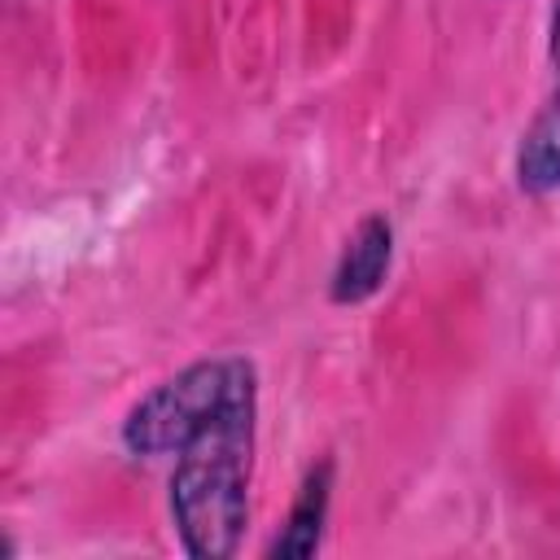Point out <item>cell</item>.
<instances>
[{
    "label": "cell",
    "mask_w": 560,
    "mask_h": 560,
    "mask_svg": "<svg viewBox=\"0 0 560 560\" xmlns=\"http://www.w3.org/2000/svg\"><path fill=\"white\" fill-rule=\"evenodd\" d=\"M249 451H254V398L223 411L197 433L171 472V516L179 542L197 560H228L249 516Z\"/></svg>",
    "instance_id": "obj_1"
},
{
    "label": "cell",
    "mask_w": 560,
    "mask_h": 560,
    "mask_svg": "<svg viewBox=\"0 0 560 560\" xmlns=\"http://www.w3.org/2000/svg\"><path fill=\"white\" fill-rule=\"evenodd\" d=\"M245 398H254V368L245 359H201L131 407L122 442L136 455H179Z\"/></svg>",
    "instance_id": "obj_2"
},
{
    "label": "cell",
    "mask_w": 560,
    "mask_h": 560,
    "mask_svg": "<svg viewBox=\"0 0 560 560\" xmlns=\"http://www.w3.org/2000/svg\"><path fill=\"white\" fill-rule=\"evenodd\" d=\"M389 249H394V232L381 214H368L354 236L341 249V262L332 271V302H363L381 289L385 271H389Z\"/></svg>",
    "instance_id": "obj_3"
},
{
    "label": "cell",
    "mask_w": 560,
    "mask_h": 560,
    "mask_svg": "<svg viewBox=\"0 0 560 560\" xmlns=\"http://www.w3.org/2000/svg\"><path fill=\"white\" fill-rule=\"evenodd\" d=\"M516 175H521V188H529V192L560 188V92L542 105V114L521 136Z\"/></svg>",
    "instance_id": "obj_4"
},
{
    "label": "cell",
    "mask_w": 560,
    "mask_h": 560,
    "mask_svg": "<svg viewBox=\"0 0 560 560\" xmlns=\"http://www.w3.org/2000/svg\"><path fill=\"white\" fill-rule=\"evenodd\" d=\"M328 486H332V464L324 459L319 468H311V477L302 481V494L289 512V525L280 529V538L271 542V556H311L319 547V529H324V512H328Z\"/></svg>",
    "instance_id": "obj_5"
},
{
    "label": "cell",
    "mask_w": 560,
    "mask_h": 560,
    "mask_svg": "<svg viewBox=\"0 0 560 560\" xmlns=\"http://www.w3.org/2000/svg\"><path fill=\"white\" fill-rule=\"evenodd\" d=\"M551 61H556V70H560V0H556V9H551Z\"/></svg>",
    "instance_id": "obj_6"
}]
</instances>
